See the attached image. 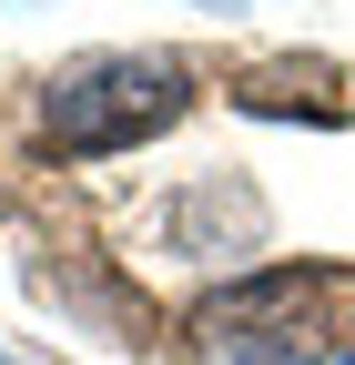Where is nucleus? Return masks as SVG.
<instances>
[{
  "label": "nucleus",
  "instance_id": "3",
  "mask_svg": "<svg viewBox=\"0 0 355 365\" xmlns=\"http://www.w3.org/2000/svg\"><path fill=\"white\" fill-rule=\"evenodd\" d=\"M193 11H244V0H193Z\"/></svg>",
  "mask_w": 355,
  "mask_h": 365
},
{
  "label": "nucleus",
  "instance_id": "4",
  "mask_svg": "<svg viewBox=\"0 0 355 365\" xmlns=\"http://www.w3.org/2000/svg\"><path fill=\"white\" fill-rule=\"evenodd\" d=\"M0 365H21V355H11V345H0Z\"/></svg>",
  "mask_w": 355,
  "mask_h": 365
},
{
  "label": "nucleus",
  "instance_id": "1",
  "mask_svg": "<svg viewBox=\"0 0 355 365\" xmlns=\"http://www.w3.org/2000/svg\"><path fill=\"white\" fill-rule=\"evenodd\" d=\"M203 365H345L355 355V264H254L244 284L203 294Z\"/></svg>",
  "mask_w": 355,
  "mask_h": 365
},
{
  "label": "nucleus",
  "instance_id": "2",
  "mask_svg": "<svg viewBox=\"0 0 355 365\" xmlns=\"http://www.w3.org/2000/svg\"><path fill=\"white\" fill-rule=\"evenodd\" d=\"M193 112V61L183 51H81L41 81V143L61 163H102L173 132Z\"/></svg>",
  "mask_w": 355,
  "mask_h": 365
}]
</instances>
